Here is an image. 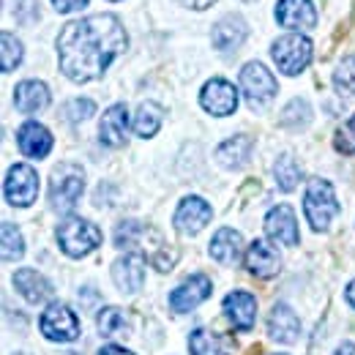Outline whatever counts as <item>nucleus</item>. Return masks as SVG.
Wrapping results in <instances>:
<instances>
[{"label": "nucleus", "instance_id": "obj_1", "mask_svg": "<svg viewBox=\"0 0 355 355\" xmlns=\"http://www.w3.org/2000/svg\"><path fill=\"white\" fill-rule=\"evenodd\" d=\"M126 31L112 14H93L69 22L58 36L60 71L71 83L98 80L110 69V63L126 49Z\"/></svg>", "mask_w": 355, "mask_h": 355}, {"label": "nucleus", "instance_id": "obj_2", "mask_svg": "<svg viewBox=\"0 0 355 355\" xmlns=\"http://www.w3.org/2000/svg\"><path fill=\"white\" fill-rule=\"evenodd\" d=\"M339 211L342 208H339L334 186L325 178H311L309 186H306V194H304V214L309 219L311 230L325 232L331 227V222L339 216Z\"/></svg>", "mask_w": 355, "mask_h": 355}, {"label": "nucleus", "instance_id": "obj_3", "mask_svg": "<svg viewBox=\"0 0 355 355\" xmlns=\"http://www.w3.org/2000/svg\"><path fill=\"white\" fill-rule=\"evenodd\" d=\"M85 191V173L77 164H58L49 178V205L60 214H69Z\"/></svg>", "mask_w": 355, "mask_h": 355}, {"label": "nucleus", "instance_id": "obj_4", "mask_svg": "<svg viewBox=\"0 0 355 355\" xmlns=\"http://www.w3.org/2000/svg\"><path fill=\"white\" fill-rule=\"evenodd\" d=\"M55 235H58V246L69 257H85L93 249L101 246V230L88 219H80V216L63 219L58 224Z\"/></svg>", "mask_w": 355, "mask_h": 355}, {"label": "nucleus", "instance_id": "obj_5", "mask_svg": "<svg viewBox=\"0 0 355 355\" xmlns=\"http://www.w3.org/2000/svg\"><path fill=\"white\" fill-rule=\"evenodd\" d=\"M311 42L301 33H287L282 39H276L270 46V55H273V63L282 74L287 77H295L301 74L306 66L311 63Z\"/></svg>", "mask_w": 355, "mask_h": 355}, {"label": "nucleus", "instance_id": "obj_6", "mask_svg": "<svg viewBox=\"0 0 355 355\" xmlns=\"http://www.w3.org/2000/svg\"><path fill=\"white\" fill-rule=\"evenodd\" d=\"M6 200L17 208H28L39 197V173L31 164H11L3 183Z\"/></svg>", "mask_w": 355, "mask_h": 355}, {"label": "nucleus", "instance_id": "obj_7", "mask_svg": "<svg viewBox=\"0 0 355 355\" xmlns=\"http://www.w3.org/2000/svg\"><path fill=\"white\" fill-rule=\"evenodd\" d=\"M241 90H243V96L252 107H266L268 101L276 96L279 85H276L273 74L266 66L254 60V63H246L241 69Z\"/></svg>", "mask_w": 355, "mask_h": 355}, {"label": "nucleus", "instance_id": "obj_8", "mask_svg": "<svg viewBox=\"0 0 355 355\" xmlns=\"http://www.w3.org/2000/svg\"><path fill=\"white\" fill-rule=\"evenodd\" d=\"M39 328L49 342H74L80 336V320L66 304H49L39 320Z\"/></svg>", "mask_w": 355, "mask_h": 355}, {"label": "nucleus", "instance_id": "obj_9", "mask_svg": "<svg viewBox=\"0 0 355 355\" xmlns=\"http://www.w3.org/2000/svg\"><path fill=\"white\" fill-rule=\"evenodd\" d=\"M200 104L205 112H211L216 118H227L238 110V90L232 83H227L222 77H214L200 90Z\"/></svg>", "mask_w": 355, "mask_h": 355}, {"label": "nucleus", "instance_id": "obj_10", "mask_svg": "<svg viewBox=\"0 0 355 355\" xmlns=\"http://www.w3.org/2000/svg\"><path fill=\"white\" fill-rule=\"evenodd\" d=\"M211 293H214L211 279L202 276V273H194L170 293V306H173V311H191L197 309L202 301H208Z\"/></svg>", "mask_w": 355, "mask_h": 355}, {"label": "nucleus", "instance_id": "obj_11", "mask_svg": "<svg viewBox=\"0 0 355 355\" xmlns=\"http://www.w3.org/2000/svg\"><path fill=\"white\" fill-rule=\"evenodd\" d=\"M222 309L235 331H252L257 320V301L246 290H235L222 301Z\"/></svg>", "mask_w": 355, "mask_h": 355}, {"label": "nucleus", "instance_id": "obj_12", "mask_svg": "<svg viewBox=\"0 0 355 355\" xmlns=\"http://www.w3.org/2000/svg\"><path fill=\"white\" fill-rule=\"evenodd\" d=\"M276 22L287 31H311L317 25V11L311 0H279Z\"/></svg>", "mask_w": 355, "mask_h": 355}, {"label": "nucleus", "instance_id": "obj_13", "mask_svg": "<svg viewBox=\"0 0 355 355\" xmlns=\"http://www.w3.org/2000/svg\"><path fill=\"white\" fill-rule=\"evenodd\" d=\"M266 232L282 246H298V219L290 205H276L266 216Z\"/></svg>", "mask_w": 355, "mask_h": 355}, {"label": "nucleus", "instance_id": "obj_14", "mask_svg": "<svg viewBox=\"0 0 355 355\" xmlns=\"http://www.w3.org/2000/svg\"><path fill=\"white\" fill-rule=\"evenodd\" d=\"M211 205L202 200V197H186V200H180V205H178L175 211V227L178 232H183V235H197L205 224L211 222Z\"/></svg>", "mask_w": 355, "mask_h": 355}, {"label": "nucleus", "instance_id": "obj_15", "mask_svg": "<svg viewBox=\"0 0 355 355\" xmlns=\"http://www.w3.org/2000/svg\"><path fill=\"white\" fill-rule=\"evenodd\" d=\"M112 279H115L118 290L137 293L145 284V257L137 254V252H129V254L118 257L115 266H112Z\"/></svg>", "mask_w": 355, "mask_h": 355}, {"label": "nucleus", "instance_id": "obj_16", "mask_svg": "<svg viewBox=\"0 0 355 355\" xmlns=\"http://www.w3.org/2000/svg\"><path fill=\"white\" fill-rule=\"evenodd\" d=\"M126 134H129V110L126 104H112L101 118L98 139L107 148H121L126 142Z\"/></svg>", "mask_w": 355, "mask_h": 355}, {"label": "nucleus", "instance_id": "obj_17", "mask_svg": "<svg viewBox=\"0 0 355 355\" xmlns=\"http://www.w3.org/2000/svg\"><path fill=\"white\" fill-rule=\"evenodd\" d=\"M17 145L19 150L28 156V159H46L49 150H52V134L46 126L36 123V121H28L19 126L17 132Z\"/></svg>", "mask_w": 355, "mask_h": 355}, {"label": "nucleus", "instance_id": "obj_18", "mask_svg": "<svg viewBox=\"0 0 355 355\" xmlns=\"http://www.w3.org/2000/svg\"><path fill=\"white\" fill-rule=\"evenodd\" d=\"M249 36V28L246 22L238 17V14H227L224 19H219L214 25V33H211V42L219 52H235L238 46L246 42Z\"/></svg>", "mask_w": 355, "mask_h": 355}, {"label": "nucleus", "instance_id": "obj_19", "mask_svg": "<svg viewBox=\"0 0 355 355\" xmlns=\"http://www.w3.org/2000/svg\"><path fill=\"white\" fill-rule=\"evenodd\" d=\"M268 334L270 339H276L279 345H290L298 339L301 334V322H298V314L290 309L287 304H276L270 314H268Z\"/></svg>", "mask_w": 355, "mask_h": 355}, {"label": "nucleus", "instance_id": "obj_20", "mask_svg": "<svg viewBox=\"0 0 355 355\" xmlns=\"http://www.w3.org/2000/svg\"><path fill=\"white\" fill-rule=\"evenodd\" d=\"M14 290L28 301V304H44L52 298V284L33 268H22L14 273Z\"/></svg>", "mask_w": 355, "mask_h": 355}, {"label": "nucleus", "instance_id": "obj_21", "mask_svg": "<svg viewBox=\"0 0 355 355\" xmlns=\"http://www.w3.org/2000/svg\"><path fill=\"white\" fill-rule=\"evenodd\" d=\"M279 254L268 241H254L246 252V270L257 279H273L279 273Z\"/></svg>", "mask_w": 355, "mask_h": 355}, {"label": "nucleus", "instance_id": "obj_22", "mask_svg": "<svg viewBox=\"0 0 355 355\" xmlns=\"http://www.w3.org/2000/svg\"><path fill=\"white\" fill-rule=\"evenodd\" d=\"M46 104H49V88L39 80H25L14 88V107L19 112H42Z\"/></svg>", "mask_w": 355, "mask_h": 355}, {"label": "nucleus", "instance_id": "obj_23", "mask_svg": "<svg viewBox=\"0 0 355 355\" xmlns=\"http://www.w3.org/2000/svg\"><path fill=\"white\" fill-rule=\"evenodd\" d=\"M189 350L191 355H232V339L211 328H197L189 336Z\"/></svg>", "mask_w": 355, "mask_h": 355}, {"label": "nucleus", "instance_id": "obj_24", "mask_svg": "<svg viewBox=\"0 0 355 355\" xmlns=\"http://www.w3.org/2000/svg\"><path fill=\"white\" fill-rule=\"evenodd\" d=\"M249 156H252V137H246V134L230 137V139H224L222 145L216 148V162L222 167H227V170L243 167L249 162Z\"/></svg>", "mask_w": 355, "mask_h": 355}, {"label": "nucleus", "instance_id": "obj_25", "mask_svg": "<svg viewBox=\"0 0 355 355\" xmlns=\"http://www.w3.org/2000/svg\"><path fill=\"white\" fill-rule=\"evenodd\" d=\"M241 246H243L241 235H238L235 230H230V227H222V230L214 235V241H211L208 249H211V257H214L216 263L232 266V263L241 260Z\"/></svg>", "mask_w": 355, "mask_h": 355}, {"label": "nucleus", "instance_id": "obj_26", "mask_svg": "<svg viewBox=\"0 0 355 355\" xmlns=\"http://www.w3.org/2000/svg\"><path fill=\"white\" fill-rule=\"evenodd\" d=\"M164 123V107L156 104V101H142L137 107V115H134V134L142 137V139H150L153 134L162 129Z\"/></svg>", "mask_w": 355, "mask_h": 355}, {"label": "nucleus", "instance_id": "obj_27", "mask_svg": "<svg viewBox=\"0 0 355 355\" xmlns=\"http://www.w3.org/2000/svg\"><path fill=\"white\" fill-rule=\"evenodd\" d=\"M273 178H276V183H279L282 191H293L298 186V180H301V167H298V162L290 153H284L273 164Z\"/></svg>", "mask_w": 355, "mask_h": 355}, {"label": "nucleus", "instance_id": "obj_28", "mask_svg": "<svg viewBox=\"0 0 355 355\" xmlns=\"http://www.w3.org/2000/svg\"><path fill=\"white\" fill-rule=\"evenodd\" d=\"M129 331V320L126 314L115 306H107V309L98 311V334L107 336V339H115V336H123Z\"/></svg>", "mask_w": 355, "mask_h": 355}, {"label": "nucleus", "instance_id": "obj_29", "mask_svg": "<svg viewBox=\"0 0 355 355\" xmlns=\"http://www.w3.org/2000/svg\"><path fill=\"white\" fill-rule=\"evenodd\" d=\"M311 121V110L304 98H293L282 112V126L287 129H304Z\"/></svg>", "mask_w": 355, "mask_h": 355}, {"label": "nucleus", "instance_id": "obj_30", "mask_svg": "<svg viewBox=\"0 0 355 355\" xmlns=\"http://www.w3.org/2000/svg\"><path fill=\"white\" fill-rule=\"evenodd\" d=\"M0 44H3V63H0V69H3V74H8V71H14L22 63V44L8 31L0 33Z\"/></svg>", "mask_w": 355, "mask_h": 355}, {"label": "nucleus", "instance_id": "obj_31", "mask_svg": "<svg viewBox=\"0 0 355 355\" xmlns=\"http://www.w3.org/2000/svg\"><path fill=\"white\" fill-rule=\"evenodd\" d=\"M334 88L342 96H355V58H345L339 66H336V74H334Z\"/></svg>", "mask_w": 355, "mask_h": 355}, {"label": "nucleus", "instance_id": "obj_32", "mask_svg": "<svg viewBox=\"0 0 355 355\" xmlns=\"http://www.w3.org/2000/svg\"><path fill=\"white\" fill-rule=\"evenodd\" d=\"M25 254V243H22V235L14 224H3V260L11 263V260H19Z\"/></svg>", "mask_w": 355, "mask_h": 355}, {"label": "nucleus", "instance_id": "obj_33", "mask_svg": "<svg viewBox=\"0 0 355 355\" xmlns=\"http://www.w3.org/2000/svg\"><path fill=\"white\" fill-rule=\"evenodd\" d=\"M334 145H336V150H339V153H345V156H355V115L347 121V123H342V126H339Z\"/></svg>", "mask_w": 355, "mask_h": 355}, {"label": "nucleus", "instance_id": "obj_34", "mask_svg": "<svg viewBox=\"0 0 355 355\" xmlns=\"http://www.w3.org/2000/svg\"><path fill=\"white\" fill-rule=\"evenodd\" d=\"M96 112V104L90 101V98H71L69 104H66V118L71 121V123H80V121H85Z\"/></svg>", "mask_w": 355, "mask_h": 355}, {"label": "nucleus", "instance_id": "obj_35", "mask_svg": "<svg viewBox=\"0 0 355 355\" xmlns=\"http://www.w3.org/2000/svg\"><path fill=\"white\" fill-rule=\"evenodd\" d=\"M52 6H55L60 14H69V11L85 8V6H88V0H52Z\"/></svg>", "mask_w": 355, "mask_h": 355}, {"label": "nucleus", "instance_id": "obj_36", "mask_svg": "<svg viewBox=\"0 0 355 355\" xmlns=\"http://www.w3.org/2000/svg\"><path fill=\"white\" fill-rule=\"evenodd\" d=\"M98 355H134V353L132 350H126V347H121V345H104Z\"/></svg>", "mask_w": 355, "mask_h": 355}, {"label": "nucleus", "instance_id": "obj_37", "mask_svg": "<svg viewBox=\"0 0 355 355\" xmlns=\"http://www.w3.org/2000/svg\"><path fill=\"white\" fill-rule=\"evenodd\" d=\"M189 8H197V11H202V8H208L211 3H216V0H183Z\"/></svg>", "mask_w": 355, "mask_h": 355}, {"label": "nucleus", "instance_id": "obj_38", "mask_svg": "<svg viewBox=\"0 0 355 355\" xmlns=\"http://www.w3.org/2000/svg\"><path fill=\"white\" fill-rule=\"evenodd\" d=\"M334 355H355V345L353 342H345V345H339V347H336V353Z\"/></svg>", "mask_w": 355, "mask_h": 355}, {"label": "nucleus", "instance_id": "obj_39", "mask_svg": "<svg viewBox=\"0 0 355 355\" xmlns=\"http://www.w3.org/2000/svg\"><path fill=\"white\" fill-rule=\"evenodd\" d=\"M345 295H347V301H350V306H353V309H355V279H353V282H350V284H347V293H345Z\"/></svg>", "mask_w": 355, "mask_h": 355}, {"label": "nucleus", "instance_id": "obj_40", "mask_svg": "<svg viewBox=\"0 0 355 355\" xmlns=\"http://www.w3.org/2000/svg\"><path fill=\"white\" fill-rule=\"evenodd\" d=\"M14 355H28V353H14Z\"/></svg>", "mask_w": 355, "mask_h": 355}, {"label": "nucleus", "instance_id": "obj_41", "mask_svg": "<svg viewBox=\"0 0 355 355\" xmlns=\"http://www.w3.org/2000/svg\"><path fill=\"white\" fill-rule=\"evenodd\" d=\"M279 355H284V353H279Z\"/></svg>", "mask_w": 355, "mask_h": 355}, {"label": "nucleus", "instance_id": "obj_42", "mask_svg": "<svg viewBox=\"0 0 355 355\" xmlns=\"http://www.w3.org/2000/svg\"><path fill=\"white\" fill-rule=\"evenodd\" d=\"M246 3H249V0H246Z\"/></svg>", "mask_w": 355, "mask_h": 355}]
</instances>
